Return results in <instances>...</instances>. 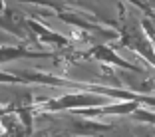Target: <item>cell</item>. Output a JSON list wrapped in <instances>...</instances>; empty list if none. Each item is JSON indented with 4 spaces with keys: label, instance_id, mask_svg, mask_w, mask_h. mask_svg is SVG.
Here are the masks:
<instances>
[{
    "label": "cell",
    "instance_id": "cell-4",
    "mask_svg": "<svg viewBox=\"0 0 155 137\" xmlns=\"http://www.w3.org/2000/svg\"><path fill=\"white\" fill-rule=\"evenodd\" d=\"M52 54H42V52H32L24 44H6L0 46V64H8L12 60L22 58H50Z\"/></svg>",
    "mask_w": 155,
    "mask_h": 137
},
{
    "label": "cell",
    "instance_id": "cell-1",
    "mask_svg": "<svg viewBox=\"0 0 155 137\" xmlns=\"http://www.w3.org/2000/svg\"><path fill=\"white\" fill-rule=\"evenodd\" d=\"M115 28L119 30V44L125 46V48H129V50H133L135 54L143 56L147 62H151V64L155 66L153 42L149 40V36L145 34L141 22H139L135 16L123 12V8H121V18H119V22L115 24Z\"/></svg>",
    "mask_w": 155,
    "mask_h": 137
},
{
    "label": "cell",
    "instance_id": "cell-5",
    "mask_svg": "<svg viewBox=\"0 0 155 137\" xmlns=\"http://www.w3.org/2000/svg\"><path fill=\"white\" fill-rule=\"evenodd\" d=\"M90 56H94L96 60H104V62H111V64L119 66V68H125V70H131V72H137L141 73V70L137 68V66L129 64V62H125V60H121L117 54H114V52L107 48V46H96V48H91Z\"/></svg>",
    "mask_w": 155,
    "mask_h": 137
},
{
    "label": "cell",
    "instance_id": "cell-8",
    "mask_svg": "<svg viewBox=\"0 0 155 137\" xmlns=\"http://www.w3.org/2000/svg\"><path fill=\"white\" fill-rule=\"evenodd\" d=\"M4 8H6V0H0V14L4 12Z\"/></svg>",
    "mask_w": 155,
    "mask_h": 137
},
{
    "label": "cell",
    "instance_id": "cell-7",
    "mask_svg": "<svg viewBox=\"0 0 155 137\" xmlns=\"http://www.w3.org/2000/svg\"><path fill=\"white\" fill-rule=\"evenodd\" d=\"M6 44H10V34L0 32V46H6Z\"/></svg>",
    "mask_w": 155,
    "mask_h": 137
},
{
    "label": "cell",
    "instance_id": "cell-2",
    "mask_svg": "<svg viewBox=\"0 0 155 137\" xmlns=\"http://www.w3.org/2000/svg\"><path fill=\"white\" fill-rule=\"evenodd\" d=\"M105 97L104 96H94L91 91H80V93H68L62 97H54V99L44 101L46 111H62V109H86V107H97L104 105Z\"/></svg>",
    "mask_w": 155,
    "mask_h": 137
},
{
    "label": "cell",
    "instance_id": "cell-3",
    "mask_svg": "<svg viewBox=\"0 0 155 137\" xmlns=\"http://www.w3.org/2000/svg\"><path fill=\"white\" fill-rule=\"evenodd\" d=\"M0 28H2L6 34L22 40V44H26L28 40H32L30 30H28V18L20 12L18 8H10V6H6L4 12L0 14Z\"/></svg>",
    "mask_w": 155,
    "mask_h": 137
},
{
    "label": "cell",
    "instance_id": "cell-6",
    "mask_svg": "<svg viewBox=\"0 0 155 137\" xmlns=\"http://www.w3.org/2000/svg\"><path fill=\"white\" fill-rule=\"evenodd\" d=\"M141 26L145 30V34L149 36V40L153 42V48H155V16L153 14H149V16H145L141 20Z\"/></svg>",
    "mask_w": 155,
    "mask_h": 137
}]
</instances>
